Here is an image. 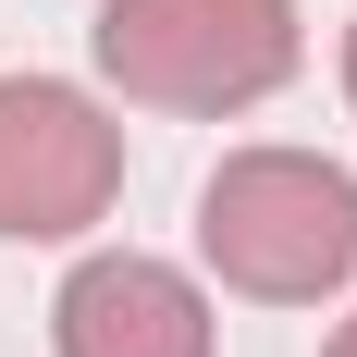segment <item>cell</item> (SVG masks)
Segmentation results:
<instances>
[{
  "label": "cell",
  "instance_id": "cell-6",
  "mask_svg": "<svg viewBox=\"0 0 357 357\" xmlns=\"http://www.w3.org/2000/svg\"><path fill=\"white\" fill-rule=\"evenodd\" d=\"M345 99H357V25H345Z\"/></svg>",
  "mask_w": 357,
  "mask_h": 357
},
{
  "label": "cell",
  "instance_id": "cell-5",
  "mask_svg": "<svg viewBox=\"0 0 357 357\" xmlns=\"http://www.w3.org/2000/svg\"><path fill=\"white\" fill-rule=\"evenodd\" d=\"M321 357H357V321H345V333H333V345H321Z\"/></svg>",
  "mask_w": 357,
  "mask_h": 357
},
{
  "label": "cell",
  "instance_id": "cell-3",
  "mask_svg": "<svg viewBox=\"0 0 357 357\" xmlns=\"http://www.w3.org/2000/svg\"><path fill=\"white\" fill-rule=\"evenodd\" d=\"M123 197V123L62 74H0V234L74 247Z\"/></svg>",
  "mask_w": 357,
  "mask_h": 357
},
{
  "label": "cell",
  "instance_id": "cell-1",
  "mask_svg": "<svg viewBox=\"0 0 357 357\" xmlns=\"http://www.w3.org/2000/svg\"><path fill=\"white\" fill-rule=\"evenodd\" d=\"M197 259L259 308H321L357 271V173L321 148H234L197 185Z\"/></svg>",
  "mask_w": 357,
  "mask_h": 357
},
{
  "label": "cell",
  "instance_id": "cell-2",
  "mask_svg": "<svg viewBox=\"0 0 357 357\" xmlns=\"http://www.w3.org/2000/svg\"><path fill=\"white\" fill-rule=\"evenodd\" d=\"M99 74L148 111H259L308 62L296 0H99Z\"/></svg>",
  "mask_w": 357,
  "mask_h": 357
},
{
  "label": "cell",
  "instance_id": "cell-4",
  "mask_svg": "<svg viewBox=\"0 0 357 357\" xmlns=\"http://www.w3.org/2000/svg\"><path fill=\"white\" fill-rule=\"evenodd\" d=\"M50 345L62 357H210V296L148 247H99L50 296Z\"/></svg>",
  "mask_w": 357,
  "mask_h": 357
}]
</instances>
